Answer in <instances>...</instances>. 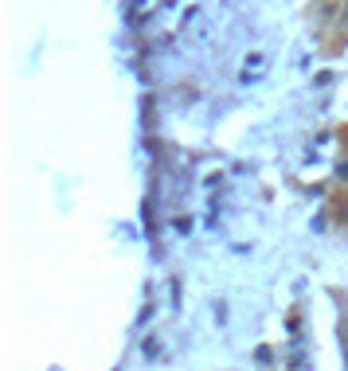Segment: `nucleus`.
I'll return each mask as SVG.
<instances>
[{"label":"nucleus","mask_w":348,"mask_h":371,"mask_svg":"<svg viewBox=\"0 0 348 371\" xmlns=\"http://www.w3.org/2000/svg\"><path fill=\"white\" fill-rule=\"evenodd\" d=\"M337 172H340V180H348V160H345V165L337 168Z\"/></svg>","instance_id":"f257e3e1"}]
</instances>
